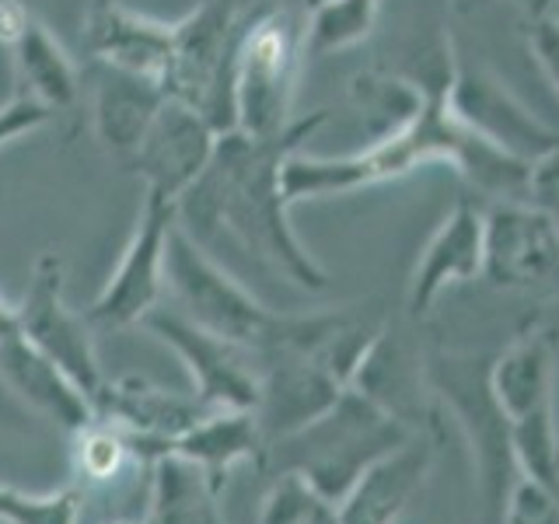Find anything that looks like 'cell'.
Instances as JSON below:
<instances>
[{
	"label": "cell",
	"mask_w": 559,
	"mask_h": 524,
	"mask_svg": "<svg viewBox=\"0 0 559 524\" xmlns=\"http://www.w3.org/2000/svg\"><path fill=\"white\" fill-rule=\"evenodd\" d=\"M325 119V109H314L276 136L221 133L206 171L179 200V224L200 245L227 231L245 252L266 262L273 273H284L294 287L311 294L329 290V273L290 227V203L284 196V162L301 151Z\"/></svg>",
	"instance_id": "obj_1"
},
{
	"label": "cell",
	"mask_w": 559,
	"mask_h": 524,
	"mask_svg": "<svg viewBox=\"0 0 559 524\" xmlns=\"http://www.w3.org/2000/svg\"><path fill=\"white\" fill-rule=\"evenodd\" d=\"M165 287L179 305L175 311H182L189 322L203 325L227 343L252 349V354H262L270 346H301L305 340L311 343L314 329H319V311L294 314L262 305L182 224H175L168 235Z\"/></svg>",
	"instance_id": "obj_2"
},
{
	"label": "cell",
	"mask_w": 559,
	"mask_h": 524,
	"mask_svg": "<svg viewBox=\"0 0 559 524\" xmlns=\"http://www.w3.org/2000/svg\"><path fill=\"white\" fill-rule=\"evenodd\" d=\"M413 433L419 430L384 413L367 395L346 389L336 406L322 413L314 424L266 444L259 468L266 476L297 472L332 503H340L367 468L399 444H406Z\"/></svg>",
	"instance_id": "obj_3"
},
{
	"label": "cell",
	"mask_w": 559,
	"mask_h": 524,
	"mask_svg": "<svg viewBox=\"0 0 559 524\" xmlns=\"http://www.w3.org/2000/svg\"><path fill=\"white\" fill-rule=\"evenodd\" d=\"M305 22L290 8L259 4L245 14L235 49V119L249 136L284 133L305 67Z\"/></svg>",
	"instance_id": "obj_4"
},
{
	"label": "cell",
	"mask_w": 559,
	"mask_h": 524,
	"mask_svg": "<svg viewBox=\"0 0 559 524\" xmlns=\"http://www.w3.org/2000/svg\"><path fill=\"white\" fill-rule=\"evenodd\" d=\"M489 364L493 357L441 349V354L427 357L424 371L430 395L451 413L454 427L462 430L472 451V468H476L486 511L493 514V521H500L503 500L521 476V468L514 458L511 419L503 416L493 395V381H489Z\"/></svg>",
	"instance_id": "obj_5"
},
{
	"label": "cell",
	"mask_w": 559,
	"mask_h": 524,
	"mask_svg": "<svg viewBox=\"0 0 559 524\" xmlns=\"http://www.w3.org/2000/svg\"><path fill=\"white\" fill-rule=\"evenodd\" d=\"M241 25V0H200L171 22V60L162 87L171 102L197 109L217 133L238 130L235 49Z\"/></svg>",
	"instance_id": "obj_6"
},
{
	"label": "cell",
	"mask_w": 559,
	"mask_h": 524,
	"mask_svg": "<svg viewBox=\"0 0 559 524\" xmlns=\"http://www.w3.org/2000/svg\"><path fill=\"white\" fill-rule=\"evenodd\" d=\"M179 224V203L162 192L144 189L133 235L122 249L109 284L92 301L84 319L95 329H127L140 325L151 308H157L165 290V252L168 235Z\"/></svg>",
	"instance_id": "obj_7"
},
{
	"label": "cell",
	"mask_w": 559,
	"mask_h": 524,
	"mask_svg": "<svg viewBox=\"0 0 559 524\" xmlns=\"http://www.w3.org/2000/svg\"><path fill=\"white\" fill-rule=\"evenodd\" d=\"M448 109L465 130L524 165L559 147V130L542 122L486 63L468 60L462 52H454L451 63Z\"/></svg>",
	"instance_id": "obj_8"
},
{
	"label": "cell",
	"mask_w": 559,
	"mask_h": 524,
	"mask_svg": "<svg viewBox=\"0 0 559 524\" xmlns=\"http://www.w3.org/2000/svg\"><path fill=\"white\" fill-rule=\"evenodd\" d=\"M151 336L162 340L175 357L186 364L197 384V402L203 409H255L259 406V360L252 349L227 343L203 325L189 322L175 308H151L144 314Z\"/></svg>",
	"instance_id": "obj_9"
},
{
	"label": "cell",
	"mask_w": 559,
	"mask_h": 524,
	"mask_svg": "<svg viewBox=\"0 0 559 524\" xmlns=\"http://www.w3.org/2000/svg\"><path fill=\"white\" fill-rule=\"evenodd\" d=\"M17 329L87 398H95V392L105 384V371L95 354L92 322L63 301V259L57 252H43L35 259L32 284L17 305Z\"/></svg>",
	"instance_id": "obj_10"
},
{
	"label": "cell",
	"mask_w": 559,
	"mask_h": 524,
	"mask_svg": "<svg viewBox=\"0 0 559 524\" xmlns=\"http://www.w3.org/2000/svg\"><path fill=\"white\" fill-rule=\"evenodd\" d=\"M483 279L511 294H559V235L524 200H493L483 210Z\"/></svg>",
	"instance_id": "obj_11"
},
{
	"label": "cell",
	"mask_w": 559,
	"mask_h": 524,
	"mask_svg": "<svg viewBox=\"0 0 559 524\" xmlns=\"http://www.w3.org/2000/svg\"><path fill=\"white\" fill-rule=\"evenodd\" d=\"M259 360V427L266 444L290 437L329 413L346 384L301 346H273L255 354Z\"/></svg>",
	"instance_id": "obj_12"
},
{
	"label": "cell",
	"mask_w": 559,
	"mask_h": 524,
	"mask_svg": "<svg viewBox=\"0 0 559 524\" xmlns=\"http://www.w3.org/2000/svg\"><path fill=\"white\" fill-rule=\"evenodd\" d=\"M217 136L221 133L197 109L168 98L127 168L144 179V189L179 203L206 171L217 151Z\"/></svg>",
	"instance_id": "obj_13"
},
{
	"label": "cell",
	"mask_w": 559,
	"mask_h": 524,
	"mask_svg": "<svg viewBox=\"0 0 559 524\" xmlns=\"http://www.w3.org/2000/svg\"><path fill=\"white\" fill-rule=\"evenodd\" d=\"M92 409L95 419H105V424L130 433L133 448L151 462L168 454L175 437H182L197 419L210 413L200 406L197 395L157 389V384L144 378H105V384L92 398Z\"/></svg>",
	"instance_id": "obj_14"
},
{
	"label": "cell",
	"mask_w": 559,
	"mask_h": 524,
	"mask_svg": "<svg viewBox=\"0 0 559 524\" xmlns=\"http://www.w3.org/2000/svg\"><path fill=\"white\" fill-rule=\"evenodd\" d=\"M483 255H486L483 210L472 200H462L441 221V227L430 235V241L416 259V270L409 276V294H406L409 319L424 322L433 311V305L444 297V290L483 279Z\"/></svg>",
	"instance_id": "obj_15"
},
{
	"label": "cell",
	"mask_w": 559,
	"mask_h": 524,
	"mask_svg": "<svg viewBox=\"0 0 559 524\" xmlns=\"http://www.w3.org/2000/svg\"><path fill=\"white\" fill-rule=\"evenodd\" d=\"M81 46L87 60L162 84L171 60V22L140 14L122 0H92L81 22Z\"/></svg>",
	"instance_id": "obj_16"
},
{
	"label": "cell",
	"mask_w": 559,
	"mask_h": 524,
	"mask_svg": "<svg viewBox=\"0 0 559 524\" xmlns=\"http://www.w3.org/2000/svg\"><path fill=\"white\" fill-rule=\"evenodd\" d=\"M87 92H92V127L105 154L119 165H130L133 154L144 144L151 122L168 102L165 87L157 81L127 74V70L87 60L84 67Z\"/></svg>",
	"instance_id": "obj_17"
},
{
	"label": "cell",
	"mask_w": 559,
	"mask_h": 524,
	"mask_svg": "<svg viewBox=\"0 0 559 524\" xmlns=\"http://www.w3.org/2000/svg\"><path fill=\"white\" fill-rule=\"evenodd\" d=\"M433 465V444L413 433L384 458H378L336 503L340 524H395L413 497L424 489Z\"/></svg>",
	"instance_id": "obj_18"
},
{
	"label": "cell",
	"mask_w": 559,
	"mask_h": 524,
	"mask_svg": "<svg viewBox=\"0 0 559 524\" xmlns=\"http://www.w3.org/2000/svg\"><path fill=\"white\" fill-rule=\"evenodd\" d=\"M489 381L511 427L528 419L556 416V332L549 325H532L493 357Z\"/></svg>",
	"instance_id": "obj_19"
},
{
	"label": "cell",
	"mask_w": 559,
	"mask_h": 524,
	"mask_svg": "<svg viewBox=\"0 0 559 524\" xmlns=\"http://www.w3.org/2000/svg\"><path fill=\"white\" fill-rule=\"evenodd\" d=\"M0 381L22 402H28L35 413L67 427L70 433L84 430L95 419L92 398L25 336L0 343Z\"/></svg>",
	"instance_id": "obj_20"
},
{
	"label": "cell",
	"mask_w": 559,
	"mask_h": 524,
	"mask_svg": "<svg viewBox=\"0 0 559 524\" xmlns=\"http://www.w3.org/2000/svg\"><path fill=\"white\" fill-rule=\"evenodd\" d=\"M349 389L367 395L374 406H381L384 413H392L406 427L419 430V416H424V392H430L427 371H424V364H419L406 349V343H402L399 336H392L389 325H384L378 343L371 346V354L364 357L360 371H357V378H354Z\"/></svg>",
	"instance_id": "obj_21"
},
{
	"label": "cell",
	"mask_w": 559,
	"mask_h": 524,
	"mask_svg": "<svg viewBox=\"0 0 559 524\" xmlns=\"http://www.w3.org/2000/svg\"><path fill=\"white\" fill-rule=\"evenodd\" d=\"M266 451V437H262L255 409H217L197 419L182 437H175L168 454H182V458L206 468V476L217 486H224L227 472L241 462H255Z\"/></svg>",
	"instance_id": "obj_22"
},
{
	"label": "cell",
	"mask_w": 559,
	"mask_h": 524,
	"mask_svg": "<svg viewBox=\"0 0 559 524\" xmlns=\"http://www.w3.org/2000/svg\"><path fill=\"white\" fill-rule=\"evenodd\" d=\"M349 105L360 119L364 144L399 136L427 105V81L389 67H367L349 78Z\"/></svg>",
	"instance_id": "obj_23"
},
{
	"label": "cell",
	"mask_w": 559,
	"mask_h": 524,
	"mask_svg": "<svg viewBox=\"0 0 559 524\" xmlns=\"http://www.w3.org/2000/svg\"><path fill=\"white\" fill-rule=\"evenodd\" d=\"M8 52L14 60L17 92L43 102L49 112H63L81 98L84 74L35 14L25 25V32L8 46Z\"/></svg>",
	"instance_id": "obj_24"
},
{
	"label": "cell",
	"mask_w": 559,
	"mask_h": 524,
	"mask_svg": "<svg viewBox=\"0 0 559 524\" xmlns=\"http://www.w3.org/2000/svg\"><path fill=\"white\" fill-rule=\"evenodd\" d=\"M221 489L206 476V468L182 458L162 454L151 468V521L154 524H224Z\"/></svg>",
	"instance_id": "obj_25"
},
{
	"label": "cell",
	"mask_w": 559,
	"mask_h": 524,
	"mask_svg": "<svg viewBox=\"0 0 559 524\" xmlns=\"http://www.w3.org/2000/svg\"><path fill=\"white\" fill-rule=\"evenodd\" d=\"M74 462L84 486H105V489L122 486L133 468H154V462L133 448L130 433L105 424V419H92L84 430H78Z\"/></svg>",
	"instance_id": "obj_26"
},
{
	"label": "cell",
	"mask_w": 559,
	"mask_h": 524,
	"mask_svg": "<svg viewBox=\"0 0 559 524\" xmlns=\"http://www.w3.org/2000/svg\"><path fill=\"white\" fill-rule=\"evenodd\" d=\"M255 524H340V507L305 476L284 472V476H273Z\"/></svg>",
	"instance_id": "obj_27"
},
{
	"label": "cell",
	"mask_w": 559,
	"mask_h": 524,
	"mask_svg": "<svg viewBox=\"0 0 559 524\" xmlns=\"http://www.w3.org/2000/svg\"><path fill=\"white\" fill-rule=\"evenodd\" d=\"M81 507L84 497L78 486L35 497L17 486L0 483V521L4 524H78Z\"/></svg>",
	"instance_id": "obj_28"
},
{
	"label": "cell",
	"mask_w": 559,
	"mask_h": 524,
	"mask_svg": "<svg viewBox=\"0 0 559 524\" xmlns=\"http://www.w3.org/2000/svg\"><path fill=\"white\" fill-rule=\"evenodd\" d=\"M497 524H559V497L532 476H518Z\"/></svg>",
	"instance_id": "obj_29"
},
{
	"label": "cell",
	"mask_w": 559,
	"mask_h": 524,
	"mask_svg": "<svg viewBox=\"0 0 559 524\" xmlns=\"http://www.w3.org/2000/svg\"><path fill=\"white\" fill-rule=\"evenodd\" d=\"M524 203H532L538 214H546L559 235V147H552L549 154H542L538 162H532Z\"/></svg>",
	"instance_id": "obj_30"
},
{
	"label": "cell",
	"mask_w": 559,
	"mask_h": 524,
	"mask_svg": "<svg viewBox=\"0 0 559 524\" xmlns=\"http://www.w3.org/2000/svg\"><path fill=\"white\" fill-rule=\"evenodd\" d=\"M49 119H52V112L43 102H35L25 92H14V98L8 105H0V147L11 144V140H17V136L32 133V130L46 127Z\"/></svg>",
	"instance_id": "obj_31"
},
{
	"label": "cell",
	"mask_w": 559,
	"mask_h": 524,
	"mask_svg": "<svg viewBox=\"0 0 559 524\" xmlns=\"http://www.w3.org/2000/svg\"><path fill=\"white\" fill-rule=\"evenodd\" d=\"M528 49L535 63L542 67V74L552 84V92L559 98V22L552 14H532L528 17Z\"/></svg>",
	"instance_id": "obj_32"
},
{
	"label": "cell",
	"mask_w": 559,
	"mask_h": 524,
	"mask_svg": "<svg viewBox=\"0 0 559 524\" xmlns=\"http://www.w3.org/2000/svg\"><path fill=\"white\" fill-rule=\"evenodd\" d=\"M28 22H32V8L25 0H0V46L8 49L25 32Z\"/></svg>",
	"instance_id": "obj_33"
},
{
	"label": "cell",
	"mask_w": 559,
	"mask_h": 524,
	"mask_svg": "<svg viewBox=\"0 0 559 524\" xmlns=\"http://www.w3.org/2000/svg\"><path fill=\"white\" fill-rule=\"evenodd\" d=\"M14 336H22V329H17V308H11L4 297H0V343Z\"/></svg>",
	"instance_id": "obj_34"
},
{
	"label": "cell",
	"mask_w": 559,
	"mask_h": 524,
	"mask_svg": "<svg viewBox=\"0 0 559 524\" xmlns=\"http://www.w3.org/2000/svg\"><path fill=\"white\" fill-rule=\"evenodd\" d=\"M364 4H371V8H381V0H364Z\"/></svg>",
	"instance_id": "obj_35"
},
{
	"label": "cell",
	"mask_w": 559,
	"mask_h": 524,
	"mask_svg": "<svg viewBox=\"0 0 559 524\" xmlns=\"http://www.w3.org/2000/svg\"><path fill=\"white\" fill-rule=\"evenodd\" d=\"M549 14H552V17H556V22H559V4H556V8H552Z\"/></svg>",
	"instance_id": "obj_36"
},
{
	"label": "cell",
	"mask_w": 559,
	"mask_h": 524,
	"mask_svg": "<svg viewBox=\"0 0 559 524\" xmlns=\"http://www.w3.org/2000/svg\"><path fill=\"white\" fill-rule=\"evenodd\" d=\"M462 4H476V0H462Z\"/></svg>",
	"instance_id": "obj_37"
}]
</instances>
